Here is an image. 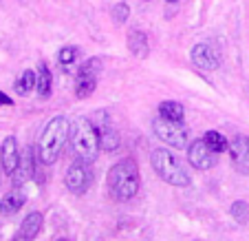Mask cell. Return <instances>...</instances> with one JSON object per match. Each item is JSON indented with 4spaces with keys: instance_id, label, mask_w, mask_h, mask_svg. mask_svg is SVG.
I'll use <instances>...</instances> for the list:
<instances>
[{
    "instance_id": "cell-1",
    "label": "cell",
    "mask_w": 249,
    "mask_h": 241,
    "mask_svg": "<svg viewBox=\"0 0 249 241\" xmlns=\"http://www.w3.org/2000/svg\"><path fill=\"white\" fill-rule=\"evenodd\" d=\"M108 190L117 201H128L139 193V184H141V175H139V166H137L135 157H124L119 160L113 168L108 170L106 177Z\"/></svg>"
},
{
    "instance_id": "cell-2",
    "label": "cell",
    "mask_w": 249,
    "mask_h": 241,
    "mask_svg": "<svg viewBox=\"0 0 249 241\" xmlns=\"http://www.w3.org/2000/svg\"><path fill=\"white\" fill-rule=\"evenodd\" d=\"M71 140V122L64 115H57L44 126L38 142V157L44 166H53L60 160L66 142Z\"/></svg>"
},
{
    "instance_id": "cell-3",
    "label": "cell",
    "mask_w": 249,
    "mask_h": 241,
    "mask_svg": "<svg viewBox=\"0 0 249 241\" xmlns=\"http://www.w3.org/2000/svg\"><path fill=\"white\" fill-rule=\"evenodd\" d=\"M71 148L75 153L77 160L84 161H95L102 151V140H99V131L90 120H77L71 126Z\"/></svg>"
},
{
    "instance_id": "cell-4",
    "label": "cell",
    "mask_w": 249,
    "mask_h": 241,
    "mask_svg": "<svg viewBox=\"0 0 249 241\" xmlns=\"http://www.w3.org/2000/svg\"><path fill=\"white\" fill-rule=\"evenodd\" d=\"M150 164L155 168V173L170 186H177V188H185L190 186V175L188 170L181 166V161L172 155L165 148H155L150 155Z\"/></svg>"
},
{
    "instance_id": "cell-5",
    "label": "cell",
    "mask_w": 249,
    "mask_h": 241,
    "mask_svg": "<svg viewBox=\"0 0 249 241\" xmlns=\"http://www.w3.org/2000/svg\"><path fill=\"white\" fill-rule=\"evenodd\" d=\"M152 128H155V135L159 137L161 142L170 144L174 148H185L188 146V131L183 128L181 122H172V120H165V118H157L152 122Z\"/></svg>"
},
{
    "instance_id": "cell-6",
    "label": "cell",
    "mask_w": 249,
    "mask_h": 241,
    "mask_svg": "<svg viewBox=\"0 0 249 241\" xmlns=\"http://www.w3.org/2000/svg\"><path fill=\"white\" fill-rule=\"evenodd\" d=\"M64 184L73 195H84L90 188V184H93V173H90L89 161L84 160L73 161L64 175Z\"/></svg>"
},
{
    "instance_id": "cell-7",
    "label": "cell",
    "mask_w": 249,
    "mask_h": 241,
    "mask_svg": "<svg viewBox=\"0 0 249 241\" xmlns=\"http://www.w3.org/2000/svg\"><path fill=\"white\" fill-rule=\"evenodd\" d=\"M99 71H102V60H99V58H90V60H86L84 64L80 66L77 78H75V95L80 100L89 98L95 91Z\"/></svg>"
},
{
    "instance_id": "cell-8",
    "label": "cell",
    "mask_w": 249,
    "mask_h": 241,
    "mask_svg": "<svg viewBox=\"0 0 249 241\" xmlns=\"http://www.w3.org/2000/svg\"><path fill=\"white\" fill-rule=\"evenodd\" d=\"M190 58H192V62L198 66V69H203V71H214V69L221 66V53H218V49L210 42L194 44L192 51H190Z\"/></svg>"
},
{
    "instance_id": "cell-9",
    "label": "cell",
    "mask_w": 249,
    "mask_h": 241,
    "mask_svg": "<svg viewBox=\"0 0 249 241\" xmlns=\"http://www.w3.org/2000/svg\"><path fill=\"white\" fill-rule=\"evenodd\" d=\"M230 157L234 168L240 175H249V137L247 135H234L230 140Z\"/></svg>"
},
{
    "instance_id": "cell-10",
    "label": "cell",
    "mask_w": 249,
    "mask_h": 241,
    "mask_svg": "<svg viewBox=\"0 0 249 241\" xmlns=\"http://www.w3.org/2000/svg\"><path fill=\"white\" fill-rule=\"evenodd\" d=\"M216 153L212 151L205 144V140H194L188 146V161L194 166L196 170H207L216 164Z\"/></svg>"
},
{
    "instance_id": "cell-11",
    "label": "cell",
    "mask_w": 249,
    "mask_h": 241,
    "mask_svg": "<svg viewBox=\"0 0 249 241\" xmlns=\"http://www.w3.org/2000/svg\"><path fill=\"white\" fill-rule=\"evenodd\" d=\"M0 161H2V170L7 175H14V170L20 164V151H18V140L14 135L5 137V142L0 146Z\"/></svg>"
},
{
    "instance_id": "cell-12",
    "label": "cell",
    "mask_w": 249,
    "mask_h": 241,
    "mask_svg": "<svg viewBox=\"0 0 249 241\" xmlns=\"http://www.w3.org/2000/svg\"><path fill=\"white\" fill-rule=\"evenodd\" d=\"M42 221H44L42 213H38V210L29 213L27 217L22 219V223H20V230L16 232L14 241H33L36 235L40 232V228H42Z\"/></svg>"
},
{
    "instance_id": "cell-13",
    "label": "cell",
    "mask_w": 249,
    "mask_h": 241,
    "mask_svg": "<svg viewBox=\"0 0 249 241\" xmlns=\"http://www.w3.org/2000/svg\"><path fill=\"white\" fill-rule=\"evenodd\" d=\"M128 49H130V53L135 58H139V60L148 58L150 44H148L146 31H141V29H130V33H128Z\"/></svg>"
},
{
    "instance_id": "cell-14",
    "label": "cell",
    "mask_w": 249,
    "mask_h": 241,
    "mask_svg": "<svg viewBox=\"0 0 249 241\" xmlns=\"http://www.w3.org/2000/svg\"><path fill=\"white\" fill-rule=\"evenodd\" d=\"M24 201H27V197H24L22 190L14 188L11 193H7L5 197H2V201H0V215H5V217L16 215L24 206Z\"/></svg>"
},
{
    "instance_id": "cell-15",
    "label": "cell",
    "mask_w": 249,
    "mask_h": 241,
    "mask_svg": "<svg viewBox=\"0 0 249 241\" xmlns=\"http://www.w3.org/2000/svg\"><path fill=\"white\" fill-rule=\"evenodd\" d=\"M159 115L165 120H172V122H183L185 118V109L181 102H174V100H168V102H161L159 104Z\"/></svg>"
},
{
    "instance_id": "cell-16",
    "label": "cell",
    "mask_w": 249,
    "mask_h": 241,
    "mask_svg": "<svg viewBox=\"0 0 249 241\" xmlns=\"http://www.w3.org/2000/svg\"><path fill=\"white\" fill-rule=\"evenodd\" d=\"M36 84H38V73L31 71V69H27V71L16 80L14 89H16V93L18 95H27V93H31V91L36 89Z\"/></svg>"
},
{
    "instance_id": "cell-17",
    "label": "cell",
    "mask_w": 249,
    "mask_h": 241,
    "mask_svg": "<svg viewBox=\"0 0 249 241\" xmlns=\"http://www.w3.org/2000/svg\"><path fill=\"white\" fill-rule=\"evenodd\" d=\"M203 140H205V144L212 148L214 153H223L230 148V142H227V137L221 135L218 131H207L205 135H203Z\"/></svg>"
},
{
    "instance_id": "cell-18",
    "label": "cell",
    "mask_w": 249,
    "mask_h": 241,
    "mask_svg": "<svg viewBox=\"0 0 249 241\" xmlns=\"http://www.w3.org/2000/svg\"><path fill=\"white\" fill-rule=\"evenodd\" d=\"M36 89H38V93L42 98H47L51 93V71H49V66L44 62H40L38 66V84H36Z\"/></svg>"
},
{
    "instance_id": "cell-19",
    "label": "cell",
    "mask_w": 249,
    "mask_h": 241,
    "mask_svg": "<svg viewBox=\"0 0 249 241\" xmlns=\"http://www.w3.org/2000/svg\"><path fill=\"white\" fill-rule=\"evenodd\" d=\"M99 140H102L104 151L113 153V151H117L119 148V135H117L115 128H102V131H99Z\"/></svg>"
},
{
    "instance_id": "cell-20",
    "label": "cell",
    "mask_w": 249,
    "mask_h": 241,
    "mask_svg": "<svg viewBox=\"0 0 249 241\" xmlns=\"http://www.w3.org/2000/svg\"><path fill=\"white\" fill-rule=\"evenodd\" d=\"M230 215L240 223V226H245V223L249 221V206H247V201H243V199L234 201L230 206Z\"/></svg>"
},
{
    "instance_id": "cell-21",
    "label": "cell",
    "mask_w": 249,
    "mask_h": 241,
    "mask_svg": "<svg viewBox=\"0 0 249 241\" xmlns=\"http://www.w3.org/2000/svg\"><path fill=\"white\" fill-rule=\"evenodd\" d=\"M57 62L62 64V69H69L77 62V49L75 47H62L57 53Z\"/></svg>"
},
{
    "instance_id": "cell-22",
    "label": "cell",
    "mask_w": 249,
    "mask_h": 241,
    "mask_svg": "<svg viewBox=\"0 0 249 241\" xmlns=\"http://www.w3.org/2000/svg\"><path fill=\"white\" fill-rule=\"evenodd\" d=\"M128 16H130V7L126 5V2H117V5L113 7V20L117 24H124L128 20Z\"/></svg>"
},
{
    "instance_id": "cell-23",
    "label": "cell",
    "mask_w": 249,
    "mask_h": 241,
    "mask_svg": "<svg viewBox=\"0 0 249 241\" xmlns=\"http://www.w3.org/2000/svg\"><path fill=\"white\" fill-rule=\"evenodd\" d=\"M0 104H5V106H11V104H14V100H11V98H7V95L2 93V91H0Z\"/></svg>"
},
{
    "instance_id": "cell-24",
    "label": "cell",
    "mask_w": 249,
    "mask_h": 241,
    "mask_svg": "<svg viewBox=\"0 0 249 241\" xmlns=\"http://www.w3.org/2000/svg\"><path fill=\"white\" fill-rule=\"evenodd\" d=\"M165 2H179V0H165Z\"/></svg>"
},
{
    "instance_id": "cell-25",
    "label": "cell",
    "mask_w": 249,
    "mask_h": 241,
    "mask_svg": "<svg viewBox=\"0 0 249 241\" xmlns=\"http://www.w3.org/2000/svg\"><path fill=\"white\" fill-rule=\"evenodd\" d=\"M57 241H69V239H64V237H62V239H57Z\"/></svg>"
}]
</instances>
